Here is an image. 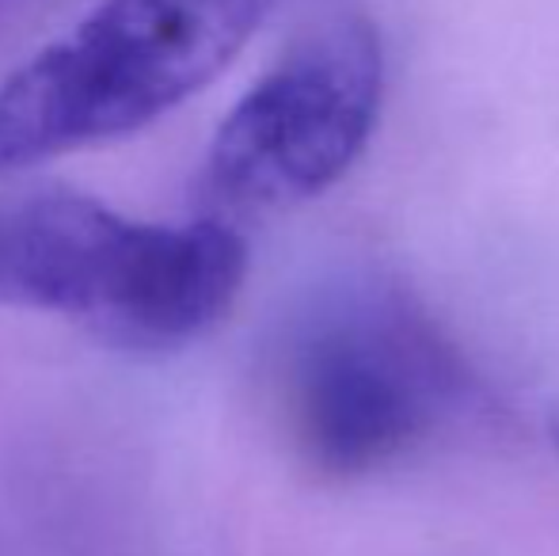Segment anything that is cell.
<instances>
[{
	"instance_id": "obj_1",
	"label": "cell",
	"mask_w": 559,
	"mask_h": 556,
	"mask_svg": "<svg viewBox=\"0 0 559 556\" xmlns=\"http://www.w3.org/2000/svg\"><path fill=\"white\" fill-rule=\"evenodd\" d=\"M248 275L240 225L145 222L69 187L0 194V305L88 328L153 355L199 340Z\"/></svg>"
},
{
	"instance_id": "obj_2",
	"label": "cell",
	"mask_w": 559,
	"mask_h": 556,
	"mask_svg": "<svg viewBox=\"0 0 559 556\" xmlns=\"http://www.w3.org/2000/svg\"><path fill=\"white\" fill-rule=\"evenodd\" d=\"M271 4H96L0 81V179L153 127L233 66Z\"/></svg>"
},
{
	"instance_id": "obj_3",
	"label": "cell",
	"mask_w": 559,
	"mask_h": 556,
	"mask_svg": "<svg viewBox=\"0 0 559 556\" xmlns=\"http://www.w3.org/2000/svg\"><path fill=\"white\" fill-rule=\"evenodd\" d=\"M274 393L297 458L354 481L427 446L468 401V370L400 289L358 282L286 328Z\"/></svg>"
},
{
	"instance_id": "obj_4",
	"label": "cell",
	"mask_w": 559,
	"mask_h": 556,
	"mask_svg": "<svg viewBox=\"0 0 559 556\" xmlns=\"http://www.w3.org/2000/svg\"><path fill=\"white\" fill-rule=\"evenodd\" d=\"M384 99V50L369 20L305 35L222 119L194 176L199 214L251 222L324 194L350 171Z\"/></svg>"
},
{
	"instance_id": "obj_5",
	"label": "cell",
	"mask_w": 559,
	"mask_h": 556,
	"mask_svg": "<svg viewBox=\"0 0 559 556\" xmlns=\"http://www.w3.org/2000/svg\"><path fill=\"white\" fill-rule=\"evenodd\" d=\"M556 446H559V423H556Z\"/></svg>"
}]
</instances>
